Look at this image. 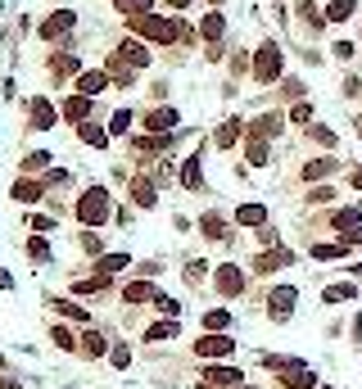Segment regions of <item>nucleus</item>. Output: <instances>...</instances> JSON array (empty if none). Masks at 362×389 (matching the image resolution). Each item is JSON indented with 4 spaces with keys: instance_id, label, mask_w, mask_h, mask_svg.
<instances>
[{
    "instance_id": "nucleus-1",
    "label": "nucleus",
    "mask_w": 362,
    "mask_h": 389,
    "mask_svg": "<svg viewBox=\"0 0 362 389\" xmlns=\"http://www.w3.org/2000/svg\"><path fill=\"white\" fill-rule=\"evenodd\" d=\"M131 32L145 36V41H159V45L195 41V32H190L181 18H164V14H140V18H131Z\"/></svg>"
},
{
    "instance_id": "nucleus-2",
    "label": "nucleus",
    "mask_w": 362,
    "mask_h": 389,
    "mask_svg": "<svg viewBox=\"0 0 362 389\" xmlns=\"http://www.w3.org/2000/svg\"><path fill=\"white\" fill-rule=\"evenodd\" d=\"M109 213H113V199H109L104 186H91V191L78 199V222L82 226H104V222H109Z\"/></svg>"
},
{
    "instance_id": "nucleus-3",
    "label": "nucleus",
    "mask_w": 362,
    "mask_h": 389,
    "mask_svg": "<svg viewBox=\"0 0 362 389\" xmlns=\"http://www.w3.org/2000/svg\"><path fill=\"white\" fill-rule=\"evenodd\" d=\"M276 78H281V45L263 41L259 50H254V82L268 87V82H276Z\"/></svg>"
},
{
    "instance_id": "nucleus-4",
    "label": "nucleus",
    "mask_w": 362,
    "mask_h": 389,
    "mask_svg": "<svg viewBox=\"0 0 362 389\" xmlns=\"http://www.w3.org/2000/svg\"><path fill=\"white\" fill-rule=\"evenodd\" d=\"M73 23H78V14H73V9H55V14L36 27V36H41V41H59V36L73 32Z\"/></svg>"
},
{
    "instance_id": "nucleus-5",
    "label": "nucleus",
    "mask_w": 362,
    "mask_h": 389,
    "mask_svg": "<svg viewBox=\"0 0 362 389\" xmlns=\"http://www.w3.org/2000/svg\"><path fill=\"white\" fill-rule=\"evenodd\" d=\"M245 385V372L236 367H204V389H240Z\"/></svg>"
},
{
    "instance_id": "nucleus-6",
    "label": "nucleus",
    "mask_w": 362,
    "mask_h": 389,
    "mask_svg": "<svg viewBox=\"0 0 362 389\" xmlns=\"http://www.w3.org/2000/svg\"><path fill=\"white\" fill-rule=\"evenodd\" d=\"M281 267H294V249H268L254 258V272L259 277H268V272H281Z\"/></svg>"
},
{
    "instance_id": "nucleus-7",
    "label": "nucleus",
    "mask_w": 362,
    "mask_h": 389,
    "mask_svg": "<svg viewBox=\"0 0 362 389\" xmlns=\"http://www.w3.org/2000/svg\"><path fill=\"white\" fill-rule=\"evenodd\" d=\"M294 299H299V290L294 286H281V290H272V299H268V312H272V321H285L294 312Z\"/></svg>"
},
{
    "instance_id": "nucleus-8",
    "label": "nucleus",
    "mask_w": 362,
    "mask_h": 389,
    "mask_svg": "<svg viewBox=\"0 0 362 389\" xmlns=\"http://www.w3.org/2000/svg\"><path fill=\"white\" fill-rule=\"evenodd\" d=\"M231 348H236V339L217 335V330H208L204 339H195V353H199V358H226Z\"/></svg>"
},
{
    "instance_id": "nucleus-9",
    "label": "nucleus",
    "mask_w": 362,
    "mask_h": 389,
    "mask_svg": "<svg viewBox=\"0 0 362 389\" xmlns=\"http://www.w3.org/2000/svg\"><path fill=\"white\" fill-rule=\"evenodd\" d=\"M177 122H181L177 109H150V113H145V131H159V136H168Z\"/></svg>"
},
{
    "instance_id": "nucleus-10",
    "label": "nucleus",
    "mask_w": 362,
    "mask_h": 389,
    "mask_svg": "<svg viewBox=\"0 0 362 389\" xmlns=\"http://www.w3.org/2000/svg\"><path fill=\"white\" fill-rule=\"evenodd\" d=\"M213 286L222 290V294H240V290H245V277H240V267H231V263H226V267H217Z\"/></svg>"
},
{
    "instance_id": "nucleus-11",
    "label": "nucleus",
    "mask_w": 362,
    "mask_h": 389,
    "mask_svg": "<svg viewBox=\"0 0 362 389\" xmlns=\"http://www.w3.org/2000/svg\"><path fill=\"white\" fill-rule=\"evenodd\" d=\"M14 199H18V204H41V199H45V182H32V177L14 182Z\"/></svg>"
},
{
    "instance_id": "nucleus-12",
    "label": "nucleus",
    "mask_w": 362,
    "mask_h": 389,
    "mask_svg": "<svg viewBox=\"0 0 362 389\" xmlns=\"http://www.w3.org/2000/svg\"><path fill=\"white\" fill-rule=\"evenodd\" d=\"M118 59L131 64V68H145V64H150V50H145L140 41H122V45H118Z\"/></svg>"
},
{
    "instance_id": "nucleus-13",
    "label": "nucleus",
    "mask_w": 362,
    "mask_h": 389,
    "mask_svg": "<svg viewBox=\"0 0 362 389\" xmlns=\"http://www.w3.org/2000/svg\"><path fill=\"white\" fill-rule=\"evenodd\" d=\"M87 113H91V96H82V91H78V96L64 100V118H68V122H87Z\"/></svg>"
},
{
    "instance_id": "nucleus-14",
    "label": "nucleus",
    "mask_w": 362,
    "mask_h": 389,
    "mask_svg": "<svg viewBox=\"0 0 362 389\" xmlns=\"http://www.w3.org/2000/svg\"><path fill=\"white\" fill-rule=\"evenodd\" d=\"M236 222L240 226H268V208L263 204H240L236 208Z\"/></svg>"
},
{
    "instance_id": "nucleus-15",
    "label": "nucleus",
    "mask_w": 362,
    "mask_h": 389,
    "mask_svg": "<svg viewBox=\"0 0 362 389\" xmlns=\"http://www.w3.org/2000/svg\"><path fill=\"white\" fill-rule=\"evenodd\" d=\"M27 113H32V127H55V104L50 100H32V104H27Z\"/></svg>"
},
{
    "instance_id": "nucleus-16",
    "label": "nucleus",
    "mask_w": 362,
    "mask_h": 389,
    "mask_svg": "<svg viewBox=\"0 0 362 389\" xmlns=\"http://www.w3.org/2000/svg\"><path fill=\"white\" fill-rule=\"evenodd\" d=\"M354 226H362V208H340L335 217H331V231H354Z\"/></svg>"
},
{
    "instance_id": "nucleus-17",
    "label": "nucleus",
    "mask_w": 362,
    "mask_h": 389,
    "mask_svg": "<svg viewBox=\"0 0 362 389\" xmlns=\"http://www.w3.org/2000/svg\"><path fill=\"white\" fill-rule=\"evenodd\" d=\"M131 199H136L140 208H154V204H159V195H154V182L136 177V182H131Z\"/></svg>"
},
{
    "instance_id": "nucleus-18",
    "label": "nucleus",
    "mask_w": 362,
    "mask_h": 389,
    "mask_svg": "<svg viewBox=\"0 0 362 389\" xmlns=\"http://www.w3.org/2000/svg\"><path fill=\"white\" fill-rule=\"evenodd\" d=\"M122 299L127 303H150V299H159V290L150 286V281H131V286L122 290Z\"/></svg>"
},
{
    "instance_id": "nucleus-19",
    "label": "nucleus",
    "mask_w": 362,
    "mask_h": 389,
    "mask_svg": "<svg viewBox=\"0 0 362 389\" xmlns=\"http://www.w3.org/2000/svg\"><path fill=\"white\" fill-rule=\"evenodd\" d=\"M335 173V159H312V163H303V182H321V177H331Z\"/></svg>"
},
{
    "instance_id": "nucleus-20",
    "label": "nucleus",
    "mask_w": 362,
    "mask_h": 389,
    "mask_svg": "<svg viewBox=\"0 0 362 389\" xmlns=\"http://www.w3.org/2000/svg\"><path fill=\"white\" fill-rule=\"evenodd\" d=\"M104 87H109V73H82V78H78V91H82V96H100Z\"/></svg>"
},
{
    "instance_id": "nucleus-21",
    "label": "nucleus",
    "mask_w": 362,
    "mask_h": 389,
    "mask_svg": "<svg viewBox=\"0 0 362 389\" xmlns=\"http://www.w3.org/2000/svg\"><path fill=\"white\" fill-rule=\"evenodd\" d=\"M199 231H204L208 240H226V222H222V213H204V217H199Z\"/></svg>"
},
{
    "instance_id": "nucleus-22",
    "label": "nucleus",
    "mask_w": 362,
    "mask_h": 389,
    "mask_svg": "<svg viewBox=\"0 0 362 389\" xmlns=\"http://www.w3.org/2000/svg\"><path fill=\"white\" fill-rule=\"evenodd\" d=\"M349 254V240H331V244H312V258L317 263H331V258H345Z\"/></svg>"
},
{
    "instance_id": "nucleus-23",
    "label": "nucleus",
    "mask_w": 362,
    "mask_h": 389,
    "mask_svg": "<svg viewBox=\"0 0 362 389\" xmlns=\"http://www.w3.org/2000/svg\"><path fill=\"white\" fill-rule=\"evenodd\" d=\"M78 136L87 140V145H95V149H100V145H109V131H104L100 122H82V127H78Z\"/></svg>"
},
{
    "instance_id": "nucleus-24",
    "label": "nucleus",
    "mask_w": 362,
    "mask_h": 389,
    "mask_svg": "<svg viewBox=\"0 0 362 389\" xmlns=\"http://www.w3.org/2000/svg\"><path fill=\"white\" fill-rule=\"evenodd\" d=\"M213 140H217V149H231L236 140H240V122H236V118H226L222 127H217V136H213Z\"/></svg>"
},
{
    "instance_id": "nucleus-25",
    "label": "nucleus",
    "mask_w": 362,
    "mask_h": 389,
    "mask_svg": "<svg viewBox=\"0 0 362 389\" xmlns=\"http://www.w3.org/2000/svg\"><path fill=\"white\" fill-rule=\"evenodd\" d=\"M199 32H204L208 41H222V32H226V18L213 9V14H204V27H199Z\"/></svg>"
},
{
    "instance_id": "nucleus-26",
    "label": "nucleus",
    "mask_w": 362,
    "mask_h": 389,
    "mask_svg": "<svg viewBox=\"0 0 362 389\" xmlns=\"http://www.w3.org/2000/svg\"><path fill=\"white\" fill-rule=\"evenodd\" d=\"M73 290H78V294H100V290H109V277L95 272V277H87V281H73Z\"/></svg>"
},
{
    "instance_id": "nucleus-27",
    "label": "nucleus",
    "mask_w": 362,
    "mask_h": 389,
    "mask_svg": "<svg viewBox=\"0 0 362 389\" xmlns=\"http://www.w3.org/2000/svg\"><path fill=\"white\" fill-rule=\"evenodd\" d=\"M181 182H186L190 191H199V186H204V173H199V159H186V163H181Z\"/></svg>"
},
{
    "instance_id": "nucleus-28",
    "label": "nucleus",
    "mask_w": 362,
    "mask_h": 389,
    "mask_svg": "<svg viewBox=\"0 0 362 389\" xmlns=\"http://www.w3.org/2000/svg\"><path fill=\"white\" fill-rule=\"evenodd\" d=\"M118 14H127V18H140V14H150V9H154V0H118Z\"/></svg>"
},
{
    "instance_id": "nucleus-29",
    "label": "nucleus",
    "mask_w": 362,
    "mask_h": 389,
    "mask_svg": "<svg viewBox=\"0 0 362 389\" xmlns=\"http://www.w3.org/2000/svg\"><path fill=\"white\" fill-rule=\"evenodd\" d=\"M354 5H358V0H331L326 18H331V23H345V18H354Z\"/></svg>"
},
{
    "instance_id": "nucleus-30",
    "label": "nucleus",
    "mask_w": 362,
    "mask_h": 389,
    "mask_svg": "<svg viewBox=\"0 0 362 389\" xmlns=\"http://www.w3.org/2000/svg\"><path fill=\"white\" fill-rule=\"evenodd\" d=\"M127 263H131V258H127V254H104V258H100V263H95V267H100V272H104V277H113V272H122V267H127Z\"/></svg>"
},
{
    "instance_id": "nucleus-31",
    "label": "nucleus",
    "mask_w": 362,
    "mask_h": 389,
    "mask_svg": "<svg viewBox=\"0 0 362 389\" xmlns=\"http://www.w3.org/2000/svg\"><path fill=\"white\" fill-rule=\"evenodd\" d=\"M245 154H249V163H254V168H263V163H268V140H263V136H254Z\"/></svg>"
},
{
    "instance_id": "nucleus-32",
    "label": "nucleus",
    "mask_w": 362,
    "mask_h": 389,
    "mask_svg": "<svg viewBox=\"0 0 362 389\" xmlns=\"http://www.w3.org/2000/svg\"><path fill=\"white\" fill-rule=\"evenodd\" d=\"M276 131H281V118H276V113H263V118L254 122V136H276Z\"/></svg>"
},
{
    "instance_id": "nucleus-33",
    "label": "nucleus",
    "mask_w": 362,
    "mask_h": 389,
    "mask_svg": "<svg viewBox=\"0 0 362 389\" xmlns=\"http://www.w3.org/2000/svg\"><path fill=\"white\" fill-rule=\"evenodd\" d=\"M82 353H87V358H100V353H104V335L87 330V335H82Z\"/></svg>"
},
{
    "instance_id": "nucleus-34",
    "label": "nucleus",
    "mask_w": 362,
    "mask_h": 389,
    "mask_svg": "<svg viewBox=\"0 0 362 389\" xmlns=\"http://www.w3.org/2000/svg\"><path fill=\"white\" fill-rule=\"evenodd\" d=\"M45 168H50V154H45V149H36V154L23 159V173H45Z\"/></svg>"
},
{
    "instance_id": "nucleus-35",
    "label": "nucleus",
    "mask_w": 362,
    "mask_h": 389,
    "mask_svg": "<svg viewBox=\"0 0 362 389\" xmlns=\"http://www.w3.org/2000/svg\"><path fill=\"white\" fill-rule=\"evenodd\" d=\"M177 330H181L177 321H159V326H150V330H145V339H173Z\"/></svg>"
},
{
    "instance_id": "nucleus-36",
    "label": "nucleus",
    "mask_w": 362,
    "mask_h": 389,
    "mask_svg": "<svg viewBox=\"0 0 362 389\" xmlns=\"http://www.w3.org/2000/svg\"><path fill=\"white\" fill-rule=\"evenodd\" d=\"M358 286H331V290H321V299L326 303H340V299H354Z\"/></svg>"
},
{
    "instance_id": "nucleus-37",
    "label": "nucleus",
    "mask_w": 362,
    "mask_h": 389,
    "mask_svg": "<svg viewBox=\"0 0 362 389\" xmlns=\"http://www.w3.org/2000/svg\"><path fill=\"white\" fill-rule=\"evenodd\" d=\"M55 73H59V78H64V73H78V54L59 50V54H55Z\"/></svg>"
},
{
    "instance_id": "nucleus-38",
    "label": "nucleus",
    "mask_w": 362,
    "mask_h": 389,
    "mask_svg": "<svg viewBox=\"0 0 362 389\" xmlns=\"http://www.w3.org/2000/svg\"><path fill=\"white\" fill-rule=\"evenodd\" d=\"M204 326H208V330H226V326H231V312L213 308V312H208V317H204Z\"/></svg>"
},
{
    "instance_id": "nucleus-39",
    "label": "nucleus",
    "mask_w": 362,
    "mask_h": 389,
    "mask_svg": "<svg viewBox=\"0 0 362 389\" xmlns=\"http://www.w3.org/2000/svg\"><path fill=\"white\" fill-rule=\"evenodd\" d=\"M127 127H131V113H127V109H118V113H113V122H109V131H113V136H122Z\"/></svg>"
},
{
    "instance_id": "nucleus-40",
    "label": "nucleus",
    "mask_w": 362,
    "mask_h": 389,
    "mask_svg": "<svg viewBox=\"0 0 362 389\" xmlns=\"http://www.w3.org/2000/svg\"><path fill=\"white\" fill-rule=\"evenodd\" d=\"M27 254H32V258H50V244H45L41 235H32V240H27Z\"/></svg>"
},
{
    "instance_id": "nucleus-41",
    "label": "nucleus",
    "mask_w": 362,
    "mask_h": 389,
    "mask_svg": "<svg viewBox=\"0 0 362 389\" xmlns=\"http://www.w3.org/2000/svg\"><path fill=\"white\" fill-rule=\"evenodd\" d=\"M154 308H159V312H168V317H177V312H181V303H177V299H168V294H159V299H154Z\"/></svg>"
},
{
    "instance_id": "nucleus-42",
    "label": "nucleus",
    "mask_w": 362,
    "mask_h": 389,
    "mask_svg": "<svg viewBox=\"0 0 362 389\" xmlns=\"http://www.w3.org/2000/svg\"><path fill=\"white\" fill-rule=\"evenodd\" d=\"M55 344H59V348H73L78 339H73V330H68V326H55Z\"/></svg>"
},
{
    "instance_id": "nucleus-43",
    "label": "nucleus",
    "mask_w": 362,
    "mask_h": 389,
    "mask_svg": "<svg viewBox=\"0 0 362 389\" xmlns=\"http://www.w3.org/2000/svg\"><path fill=\"white\" fill-rule=\"evenodd\" d=\"M109 358H113V367H127V362H131V348H127V344H113Z\"/></svg>"
},
{
    "instance_id": "nucleus-44",
    "label": "nucleus",
    "mask_w": 362,
    "mask_h": 389,
    "mask_svg": "<svg viewBox=\"0 0 362 389\" xmlns=\"http://www.w3.org/2000/svg\"><path fill=\"white\" fill-rule=\"evenodd\" d=\"M55 303H59V299H55ZM59 312H64V317H73V321H87V308H73V303H59Z\"/></svg>"
},
{
    "instance_id": "nucleus-45",
    "label": "nucleus",
    "mask_w": 362,
    "mask_h": 389,
    "mask_svg": "<svg viewBox=\"0 0 362 389\" xmlns=\"http://www.w3.org/2000/svg\"><path fill=\"white\" fill-rule=\"evenodd\" d=\"M312 118V104H294L290 109V122H308Z\"/></svg>"
},
{
    "instance_id": "nucleus-46",
    "label": "nucleus",
    "mask_w": 362,
    "mask_h": 389,
    "mask_svg": "<svg viewBox=\"0 0 362 389\" xmlns=\"http://www.w3.org/2000/svg\"><path fill=\"white\" fill-rule=\"evenodd\" d=\"M45 186H68V173H64V168H55V173H45Z\"/></svg>"
},
{
    "instance_id": "nucleus-47",
    "label": "nucleus",
    "mask_w": 362,
    "mask_h": 389,
    "mask_svg": "<svg viewBox=\"0 0 362 389\" xmlns=\"http://www.w3.org/2000/svg\"><path fill=\"white\" fill-rule=\"evenodd\" d=\"M82 249H87V254H100V235L87 231V235H82Z\"/></svg>"
},
{
    "instance_id": "nucleus-48",
    "label": "nucleus",
    "mask_w": 362,
    "mask_h": 389,
    "mask_svg": "<svg viewBox=\"0 0 362 389\" xmlns=\"http://www.w3.org/2000/svg\"><path fill=\"white\" fill-rule=\"evenodd\" d=\"M331 195H335V191H331V186H317V191H312L308 199H312V204H326V199H331Z\"/></svg>"
},
{
    "instance_id": "nucleus-49",
    "label": "nucleus",
    "mask_w": 362,
    "mask_h": 389,
    "mask_svg": "<svg viewBox=\"0 0 362 389\" xmlns=\"http://www.w3.org/2000/svg\"><path fill=\"white\" fill-rule=\"evenodd\" d=\"M312 136H317L321 145H335V131H326V127H312Z\"/></svg>"
},
{
    "instance_id": "nucleus-50",
    "label": "nucleus",
    "mask_w": 362,
    "mask_h": 389,
    "mask_svg": "<svg viewBox=\"0 0 362 389\" xmlns=\"http://www.w3.org/2000/svg\"><path fill=\"white\" fill-rule=\"evenodd\" d=\"M204 267H208V263H199V258H195V263L186 267V277H190V281H199V277H204Z\"/></svg>"
},
{
    "instance_id": "nucleus-51",
    "label": "nucleus",
    "mask_w": 362,
    "mask_h": 389,
    "mask_svg": "<svg viewBox=\"0 0 362 389\" xmlns=\"http://www.w3.org/2000/svg\"><path fill=\"white\" fill-rule=\"evenodd\" d=\"M345 240H349V244H362V226H354V231H349Z\"/></svg>"
},
{
    "instance_id": "nucleus-52",
    "label": "nucleus",
    "mask_w": 362,
    "mask_h": 389,
    "mask_svg": "<svg viewBox=\"0 0 362 389\" xmlns=\"http://www.w3.org/2000/svg\"><path fill=\"white\" fill-rule=\"evenodd\" d=\"M0 389H23L18 381H9V376H0Z\"/></svg>"
},
{
    "instance_id": "nucleus-53",
    "label": "nucleus",
    "mask_w": 362,
    "mask_h": 389,
    "mask_svg": "<svg viewBox=\"0 0 362 389\" xmlns=\"http://www.w3.org/2000/svg\"><path fill=\"white\" fill-rule=\"evenodd\" d=\"M168 5H173V9H186V5H190V0H168Z\"/></svg>"
},
{
    "instance_id": "nucleus-54",
    "label": "nucleus",
    "mask_w": 362,
    "mask_h": 389,
    "mask_svg": "<svg viewBox=\"0 0 362 389\" xmlns=\"http://www.w3.org/2000/svg\"><path fill=\"white\" fill-rule=\"evenodd\" d=\"M354 186H358V191H362V168H358V173H354Z\"/></svg>"
},
{
    "instance_id": "nucleus-55",
    "label": "nucleus",
    "mask_w": 362,
    "mask_h": 389,
    "mask_svg": "<svg viewBox=\"0 0 362 389\" xmlns=\"http://www.w3.org/2000/svg\"><path fill=\"white\" fill-rule=\"evenodd\" d=\"M317 389H331V385H317Z\"/></svg>"
},
{
    "instance_id": "nucleus-56",
    "label": "nucleus",
    "mask_w": 362,
    "mask_h": 389,
    "mask_svg": "<svg viewBox=\"0 0 362 389\" xmlns=\"http://www.w3.org/2000/svg\"><path fill=\"white\" fill-rule=\"evenodd\" d=\"M213 5H222V0H213Z\"/></svg>"
}]
</instances>
